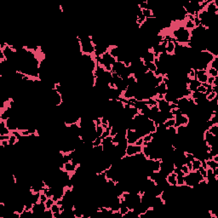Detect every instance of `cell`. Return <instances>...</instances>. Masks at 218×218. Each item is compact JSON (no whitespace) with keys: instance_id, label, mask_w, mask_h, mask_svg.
Instances as JSON below:
<instances>
[{"instance_id":"cell-4","label":"cell","mask_w":218,"mask_h":218,"mask_svg":"<svg viewBox=\"0 0 218 218\" xmlns=\"http://www.w3.org/2000/svg\"><path fill=\"white\" fill-rule=\"evenodd\" d=\"M200 166H201V161L199 159H194L192 161V171L198 170Z\"/></svg>"},{"instance_id":"cell-8","label":"cell","mask_w":218,"mask_h":218,"mask_svg":"<svg viewBox=\"0 0 218 218\" xmlns=\"http://www.w3.org/2000/svg\"><path fill=\"white\" fill-rule=\"evenodd\" d=\"M55 204V201L53 200V198H52V197H50V198H48V199L45 201V206H46V209H50L51 206L53 205V204Z\"/></svg>"},{"instance_id":"cell-9","label":"cell","mask_w":218,"mask_h":218,"mask_svg":"<svg viewBox=\"0 0 218 218\" xmlns=\"http://www.w3.org/2000/svg\"><path fill=\"white\" fill-rule=\"evenodd\" d=\"M217 96V94L216 93L215 91H212V92H211V93L208 94L207 96H206V100H207V101H211L212 100L215 99Z\"/></svg>"},{"instance_id":"cell-6","label":"cell","mask_w":218,"mask_h":218,"mask_svg":"<svg viewBox=\"0 0 218 218\" xmlns=\"http://www.w3.org/2000/svg\"><path fill=\"white\" fill-rule=\"evenodd\" d=\"M206 73H207L208 76H211L214 77V78H217L218 77V70L215 68H212V67H208L206 69Z\"/></svg>"},{"instance_id":"cell-3","label":"cell","mask_w":218,"mask_h":218,"mask_svg":"<svg viewBox=\"0 0 218 218\" xmlns=\"http://www.w3.org/2000/svg\"><path fill=\"white\" fill-rule=\"evenodd\" d=\"M172 38V37H171ZM174 50H175V44L173 41L170 40H168V43L166 45V54L170 55H174Z\"/></svg>"},{"instance_id":"cell-1","label":"cell","mask_w":218,"mask_h":218,"mask_svg":"<svg viewBox=\"0 0 218 218\" xmlns=\"http://www.w3.org/2000/svg\"><path fill=\"white\" fill-rule=\"evenodd\" d=\"M142 152V146H137L135 144H128L126 147V155L133 156Z\"/></svg>"},{"instance_id":"cell-5","label":"cell","mask_w":218,"mask_h":218,"mask_svg":"<svg viewBox=\"0 0 218 218\" xmlns=\"http://www.w3.org/2000/svg\"><path fill=\"white\" fill-rule=\"evenodd\" d=\"M208 130H209V132L213 135V136H218V124H212L211 126L209 127Z\"/></svg>"},{"instance_id":"cell-11","label":"cell","mask_w":218,"mask_h":218,"mask_svg":"<svg viewBox=\"0 0 218 218\" xmlns=\"http://www.w3.org/2000/svg\"><path fill=\"white\" fill-rule=\"evenodd\" d=\"M101 143H102V139L101 137H96V140H95L94 142H92V144H93V146H100V145H101Z\"/></svg>"},{"instance_id":"cell-7","label":"cell","mask_w":218,"mask_h":218,"mask_svg":"<svg viewBox=\"0 0 218 218\" xmlns=\"http://www.w3.org/2000/svg\"><path fill=\"white\" fill-rule=\"evenodd\" d=\"M175 118H173V119H167V120L165 121V123H164V124L165 125V127H166V128H169V127H171V126H175Z\"/></svg>"},{"instance_id":"cell-14","label":"cell","mask_w":218,"mask_h":218,"mask_svg":"<svg viewBox=\"0 0 218 218\" xmlns=\"http://www.w3.org/2000/svg\"><path fill=\"white\" fill-rule=\"evenodd\" d=\"M50 210L52 211V212H53V213H55V212H61V211H60V207L55 203L51 206Z\"/></svg>"},{"instance_id":"cell-15","label":"cell","mask_w":218,"mask_h":218,"mask_svg":"<svg viewBox=\"0 0 218 218\" xmlns=\"http://www.w3.org/2000/svg\"><path fill=\"white\" fill-rule=\"evenodd\" d=\"M216 78H214V77H211V76H208V79H207V83L206 84H211V85H212V84H213L214 80H215Z\"/></svg>"},{"instance_id":"cell-13","label":"cell","mask_w":218,"mask_h":218,"mask_svg":"<svg viewBox=\"0 0 218 218\" xmlns=\"http://www.w3.org/2000/svg\"><path fill=\"white\" fill-rule=\"evenodd\" d=\"M196 91L198 92V93L205 94V92H206V87H205V86H204L203 84H201V85H199L198 88H197Z\"/></svg>"},{"instance_id":"cell-10","label":"cell","mask_w":218,"mask_h":218,"mask_svg":"<svg viewBox=\"0 0 218 218\" xmlns=\"http://www.w3.org/2000/svg\"><path fill=\"white\" fill-rule=\"evenodd\" d=\"M96 135H97L98 137H101L102 133H103V131H104V129L102 128L101 125H96Z\"/></svg>"},{"instance_id":"cell-12","label":"cell","mask_w":218,"mask_h":218,"mask_svg":"<svg viewBox=\"0 0 218 218\" xmlns=\"http://www.w3.org/2000/svg\"><path fill=\"white\" fill-rule=\"evenodd\" d=\"M180 170H182V172L184 175H188V173L190 172V170H189L188 167L186 165H182V166H181V168H180Z\"/></svg>"},{"instance_id":"cell-2","label":"cell","mask_w":218,"mask_h":218,"mask_svg":"<svg viewBox=\"0 0 218 218\" xmlns=\"http://www.w3.org/2000/svg\"><path fill=\"white\" fill-rule=\"evenodd\" d=\"M166 181L170 186H176V174L174 172H171L167 175Z\"/></svg>"}]
</instances>
